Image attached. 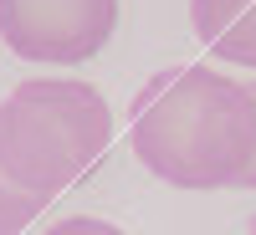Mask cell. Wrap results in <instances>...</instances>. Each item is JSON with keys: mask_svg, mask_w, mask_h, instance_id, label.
Here are the masks:
<instances>
[{"mask_svg": "<svg viewBox=\"0 0 256 235\" xmlns=\"http://www.w3.org/2000/svg\"><path fill=\"white\" fill-rule=\"evenodd\" d=\"M128 143L174 189H241L256 164V92L220 67H169L134 97Z\"/></svg>", "mask_w": 256, "mask_h": 235, "instance_id": "obj_1", "label": "cell"}, {"mask_svg": "<svg viewBox=\"0 0 256 235\" xmlns=\"http://www.w3.org/2000/svg\"><path fill=\"white\" fill-rule=\"evenodd\" d=\"M113 148V108L92 82L26 77L0 102V164L16 184L56 200Z\"/></svg>", "mask_w": 256, "mask_h": 235, "instance_id": "obj_2", "label": "cell"}, {"mask_svg": "<svg viewBox=\"0 0 256 235\" xmlns=\"http://www.w3.org/2000/svg\"><path fill=\"white\" fill-rule=\"evenodd\" d=\"M118 31V0H0V41L31 67H82Z\"/></svg>", "mask_w": 256, "mask_h": 235, "instance_id": "obj_3", "label": "cell"}, {"mask_svg": "<svg viewBox=\"0 0 256 235\" xmlns=\"http://www.w3.org/2000/svg\"><path fill=\"white\" fill-rule=\"evenodd\" d=\"M190 26L216 61L256 72V0H190Z\"/></svg>", "mask_w": 256, "mask_h": 235, "instance_id": "obj_4", "label": "cell"}, {"mask_svg": "<svg viewBox=\"0 0 256 235\" xmlns=\"http://www.w3.org/2000/svg\"><path fill=\"white\" fill-rule=\"evenodd\" d=\"M41 210H46V195L16 184V179L6 174V164H0V235H20L26 225H36Z\"/></svg>", "mask_w": 256, "mask_h": 235, "instance_id": "obj_5", "label": "cell"}, {"mask_svg": "<svg viewBox=\"0 0 256 235\" xmlns=\"http://www.w3.org/2000/svg\"><path fill=\"white\" fill-rule=\"evenodd\" d=\"M41 235H123L113 220H98V215H67V220H56L52 230H41Z\"/></svg>", "mask_w": 256, "mask_h": 235, "instance_id": "obj_6", "label": "cell"}, {"mask_svg": "<svg viewBox=\"0 0 256 235\" xmlns=\"http://www.w3.org/2000/svg\"><path fill=\"white\" fill-rule=\"evenodd\" d=\"M251 92H256V82H251ZM241 189H256V164L246 169V179H241Z\"/></svg>", "mask_w": 256, "mask_h": 235, "instance_id": "obj_7", "label": "cell"}]
</instances>
